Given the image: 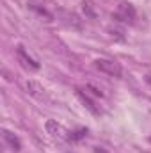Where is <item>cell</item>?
<instances>
[{"instance_id":"1","label":"cell","mask_w":151,"mask_h":153,"mask_svg":"<svg viewBox=\"0 0 151 153\" xmlns=\"http://www.w3.org/2000/svg\"><path fill=\"white\" fill-rule=\"evenodd\" d=\"M112 20L115 22H121V23H128V25H133L135 20H137V11L132 4L128 2H121L115 9V13L112 14Z\"/></svg>"},{"instance_id":"2","label":"cell","mask_w":151,"mask_h":153,"mask_svg":"<svg viewBox=\"0 0 151 153\" xmlns=\"http://www.w3.org/2000/svg\"><path fill=\"white\" fill-rule=\"evenodd\" d=\"M94 66L101 73H105V75H109V76H115V78H121L123 76L121 64L117 61H114V59H96L94 61Z\"/></svg>"},{"instance_id":"3","label":"cell","mask_w":151,"mask_h":153,"mask_svg":"<svg viewBox=\"0 0 151 153\" xmlns=\"http://www.w3.org/2000/svg\"><path fill=\"white\" fill-rule=\"evenodd\" d=\"M16 59H18V62H20L25 70H29V71H38L39 68H41V64L27 53V50H25L21 45L16 48Z\"/></svg>"},{"instance_id":"4","label":"cell","mask_w":151,"mask_h":153,"mask_svg":"<svg viewBox=\"0 0 151 153\" xmlns=\"http://www.w3.org/2000/svg\"><path fill=\"white\" fill-rule=\"evenodd\" d=\"M4 141H5V144H7L13 152H20V150H21V141H20L18 135H14L13 132L4 130Z\"/></svg>"},{"instance_id":"5","label":"cell","mask_w":151,"mask_h":153,"mask_svg":"<svg viewBox=\"0 0 151 153\" xmlns=\"http://www.w3.org/2000/svg\"><path fill=\"white\" fill-rule=\"evenodd\" d=\"M46 130H48V134L53 135V137H64V139H66V135H68V132H64V128H62L59 123L52 121V119L46 121Z\"/></svg>"},{"instance_id":"6","label":"cell","mask_w":151,"mask_h":153,"mask_svg":"<svg viewBox=\"0 0 151 153\" xmlns=\"http://www.w3.org/2000/svg\"><path fill=\"white\" fill-rule=\"evenodd\" d=\"M76 96L82 100V103H84V105L93 112V114H100V109H98V107H96V103L89 98V94H87V93H84L82 89H76Z\"/></svg>"},{"instance_id":"7","label":"cell","mask_w":151,"mask_h":153,"mask_svg":"<svg viewBox=\"0 0 151 153\" xmlns=\"http://www.w3.org/2000/svg\"><path fill=\"white\" fill-rule=\"evenodd\" d=\"M27 89H29V93H30L32 96H36V98H43V96H44V89L39 85L38 82H34V80H29V82H27Z\"/></svg>"},{"instance_id":"8","label":"cell","mask_w":151,"mask_h":153,"mask_svg":"<svg viewBox=\"0 0 151 153\" xmlns=\"http://www.w3.org/2000/svg\"><path fill=\"white\" fill-rule=\"evenodd\" d=\"M85 135H87V128H78V130H73V132H68L66 141H70V143H78V141L84 139Z\"/></svg>"},{"instance_id":"9","label":"cell","mask_w":151,"mask_h":153,"mask_svg":"<svg viewBox=\"0 0 151 153\" xmlns=\"http://www.w3.org/2000/svg\"><path fill=\"white\" fill-rule=\"evenodd\" d=\"M29 7H30V9H34L36 13H39L41 16H46L48 20H52V14H50V13H48V11L44 9V7H39L38 4H34V2H30V4H29Z\"/></svg>"},{"instance_id":"10","label":"cell","mask_w":151,"mask_h":153,"mask_svg":"<svg viewBox=\"0 0 151 153\" xmlns=\"http://www.w3.org/2000/svg\"><path fill=\"white\" fill-rule=\"evenodd\" d=\"M84 11H85L91 18H94V11L91 9V4H89V2H84Z\"/></svg>"},{"instance_id":"11","label":"cell","mask_w":151,"mask_h":153,"mask_svg":"<svg viewBox=\"0 0 151 153\" xmlns=\"http://www.w3.org/2000/svg\"><path fill=\"white\" fill-rule=\"evenodd\" d=\"M94 153H107V152H103L101 148H94Z\"/></svg>"},{"instance_id":"12","label":"cell","mask_w":151,"mask_h":153,"mask_svg":"<svg viewBox=\"0 0 151 153\" xmlns=\"http://www.w3.org/2000/svg\"><path fill=\"white\" fill-rule=\"evenodd\" d=\"M146 82H148V84H151V75H146Z\"/></svg>"},{"instance_id":"13","label":"cell","mask_w":151,"mask_h":153,"mask_svg":"<svg viewBox=\"0 0 151 153\" xmlns=\"http://www.w3.org/2000/svg\"><path fill=\"white\" fill-rule=\"evenodd\" d=\"M150 143H151V135H150Z\"/></svg>"}]
</instances>
